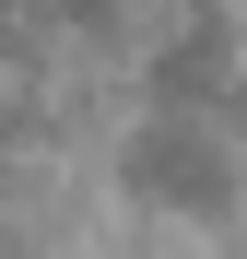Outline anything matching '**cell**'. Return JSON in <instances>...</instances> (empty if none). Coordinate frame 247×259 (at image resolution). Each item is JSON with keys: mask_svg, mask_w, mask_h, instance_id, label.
Instances as JSON below:
<instances>
[{"mask_svg": "<svg viewBox=\"0 0 247 259\" xmlns=\"http://www.w3.org/2000/svg\"><path fill=\"white\" fill-rule=\"evenodd\" d=\"M141 106H200V118H247V59H235L224 12H188V24H165V35H153V59H141Z\"/></svg>", "mask_w": 247, "mask_h": 259, "instance_id": "obj_2", "label": "cell"}, {"mask_svg": "<svg viewBox=\"0 0 247 259\" xmlns=\"http://www.w3.org/2000/svg\"><path fill=\"white\" fill-rule=\"evenodd\" d=\"M12 12H35V24H94L106 0H12Z\"/></svg>", "mask_w": 247, "mask_h": 259, "instance_id": "obj_3", "label": "cell"}, {"mask_svg": "<svg viewBox=\"0 0 247 259\" xmlns=\"http://www.w3.org/2000/svg\"><path fill=\"white\" fill-rule=\"evenodd\" d=\"M118 189L165 224H224L247 200V118H200V106H141V130L118 142Z\"/></svg>", "mask_w": 247, "mask_h": 259, "instance_id": "obj_1", "label": "cell"}]
</instances>
